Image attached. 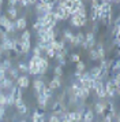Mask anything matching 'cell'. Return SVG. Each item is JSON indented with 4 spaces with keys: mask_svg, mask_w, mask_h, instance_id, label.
I'll use <instances>...</instances> for the list:
<instances>
[{
    "mask_svg": "<svg viewBox=\"0 0 120 122\" xmlns=\"http://www.w3.org/2000/svg\"><path fill=\"white\" fill-rule=\"evenodd\" d=\"M15 41L16 39H8L4 40L1 45H0V50L3 51V52H11V51H14V45H15Z\"/></svg>",
    "mask_w": 120,
    "mask_h": 122,
    "instance_id": "obj_6",
    "label": "cell"
},
{
    "mask_svg": "<svg viewBox=\"0 0 120 122\" xmlns=\"http://www.w3.org/2000/svg\"><path fill=\"white\" fill-rule=\"evenodd\" d=\"M1 56H3V51L0 50V62H1Z\"/></svg>",
    "mask_w": 120,
    "mask_h": 122,
    "instance_id": "obj_52",
    "label": "cell"
},
{
    "mask_svg": "<svg viewBox=\"0 0 120 122\" xmlns=\"http://www.w3.org/2000/svg\"><path fill=\"white\" fill-rule=\"evenodd\" d=\"M96 51H97L98 56H100V61L105 59V48H104V44H102V43H98V44H97V48H96Z\"/></svg>",
    "mask_w": 120,
    "mask_h": 122,
    "instance_id": "obj_24",
    "label": "cell"
},
{
    "mask_svg": "<svg viewBox=\"0 0 120 122\" xmlns=\"http://www.w3.org/2000/svg\"><path fill=\"white\" fill-rule=\"evenodd\" d=\"M119 73H120V61L119 59H116L115 63L112 65V67L109 69V74L113 76V74H119Z\"/></svg>",
    "mask_w": 120,
    "mask_h": 122,
    "instance_id": "obj_20",
    "label": "cell"
},
{
    "mask_svg": "<svg viewBox=\"0 0 120 122\" xmlns=\"http://www.w3.org/2000/svg\"><path fill=\"white\" fill-rule=\"evenodd\" d=\"M29 85H30V80H29V77H27L26 74H22V76L18 77V80H16V86L19 89L27 88Z\"/></svg>",
    "mask_w": 120,
    "mask_h": 122,
    "instance_id": "obj_9",
    "label": "cell"
},
{
    "mask_svg": "<svg viewBox=\"0 0 120 122\" xmlns=\"http://www.w3.org/2000/svg\"><path fill=\"white\" fill-rule=\"evenodd\" d=\"M72 37H74V33L71 32L70 29H65V30H63V41L64 43H70L71 40H72Z\"/></svg>",
    "mask_w": 120,
    "mask_h": 122,
    "instance_id": "obj_23",
    "label": "cell"
},
{
    "mask_svg": "<svg viewBox=\"0 0 120 122\" xmlns=\"http://www.w3.org/2000/svg\"><path fill=\"white\" fill-rule=\"evenodd\" d=\"M82 3H83L82 0H72V7H71V10H70L71 15H76V12L79 10V6H81Z\"/></svg>",
    "mask_w": 120,
    "mask_h": 122,
    "instance_id": "obj_19",
    "label": "cell"
},
{
    "mask_svg": "<svg viewBox=\"0 0 120 122\" xmlns=\"http://www.w3.org/2000/svg\"><path fill=\"white\" fill-rule=\"evenodd\" d=\"M19 41L21 43H23V41H29V40H32V33H30V30H23L22 32V34H21V37H19Z\"/></svg>",
    "mask_w": 120,
    "mask_h": 122,
    "instance_id": "obj_26",
    "label": "cell"
},
{
    "mask_svg": "<svg viewBox=\"0 0 120 122\" xmlns=\"http://www.w3.org/2000/svg\"><path fill=\"white\" fill-rule=\"evenodd\" d=\"M5 77H7V71H5L4 69L0 66V81H3Z\"/></svg>",
    "mask_w": 120,
    "mask_h": 122,
    "instance_id": "obj_46",
    "label": "cell"
},
{
    "mask_svg": "<svg viewBox=\"0 0 120 122\" xmlns=\"http://www.w3.org/2000/svg\"><path fill=\"white\" fill-rule=\"evenodd\" d=\"M18 0H8V8H16Z\"/></svg>",
    "mask_w": 120,
    "mask_h": 122,
    "instance_id": "obj_47",
    "label": "cell"
},
{
    "mask_svg": "<svg viewBox=\"0 0 120 122\" xmlns=\"http://www.w3.org/2000/svg\"><path fill=\"white\" fill-rule=\"evenodd\" d=\"M36 11H37V17H42L44 14H48V12H52L55 10V1H49V0H41V1H37L36 3Z\"/></svg>",
    "mask_w": 120,
    "mask_h": 122,
    "instance_id": "obj_1",
    "label": "cell"
},
{
    "mask_svg": "<svg viewBox=\"0 0 120 122\" xmlns=\"http://www.w3.org/2000/svg\"><path fill=\"white\" fill-rule=\"evenodd\" d=\"M19 122H27L26 119H22V121H19Z\"/></svg>",
    "mask_w": 120,
    "mask_h": 122,
    "instance_id": "obj_54",
    "label": "cell"
},
{
    "mask_svg": "<svg viewBox=\"0 0 120 122\" xmlns=\"http://www.w3.org/2000/svg\"><path fill=\"white\" fill-rule=\"evenodd\" d=\"M93 91L96 92V96H97L100 100H104L106 97V92H105V89H104V81H101V80H96V81H94Z\"/></svg>",
    "mask_w": 120,
    "mask_h": 122,
    "instance_id": "obj_3",
    "label": "cell"
},
{
    "mask_svg": "<svg viewBox=\"0 0 120 122\" xmlns=\"http://www.w3.org/2000/svg\"><path fill=\"white\" fill-rule=\"evenodd\" d=\"M70 19H71V25L75 26V28H83L87 22L86 18H82V17H79V15H71Z\"/></svg>",
    "mask_w": 120,
    "mask_h": 122,
    "instance_id": "obj_7",
    "label": "cell"
},
{
    "mask_svg": "<svg viewBox=\"0 0 120 122\" xmlns=\"http://www.w3.org/2000/svg\"><path fill=\"white\" fill-rule=\"evenodd\" d=\"M16 17H18V10H16V8H8V10H7V18H8L10 21L16 19Z\"/></svg>",
    "mask_w": 120,
    "mask_h": 122,
    "instance_id": "obj_29",
    "label": "cell"
},
{
    "mask_svg": "<svg viewBox=\"0 0 120 122\" xmlns=\"http://www.w3.org/2000/svg\"><path fill=\"white\" fill-rule=\"evenodd\" d=\"M55 55H56V52H55L53 50H46L45 51V58H46V59H52V58H53L55 59Z\"/></svg>",
    "mask_w": 120,
    "mask_h": 122,
    "instance_id": "obj_42",
    "label": "cell"
},
{
    "mask_svg": "<svg viewBox=\"0 0 120 122\" xmlns=\"http://www.w3.org/2000/svg\"><path fill=\"white\" fill-rule=\"evenodd\" d=\"M15 30H16L15 22H12V21H11V22L8 23V26H7V28L4 29V32H5V33H7V34H8V33H14Z\"/></svg>",
    "mask_w": 120,
    "mask_h": 122,
    "instance_id": "obj_32",
    "label": "cell"
},
{
    "mask_svg": "<svg viewBox=\"0 0 120 122\" xmlns=\"http://www.w3.org/2000/svg\"><path fill=\"white\" fill-rule=\"evenodd\" d=\"M15 26H16V30H26L27 28V21H26V18H18L16 19V22H15Z\"/></svg>",
    "mask_w": 120,
    "mask_h": 122,
    "instance_id": "obj_16",
    "label": "cell"
},
{
    "mask_svg": "<svg viewBox=\"0 0 120 122\" xmlns=\"http://www.w3.org/2000/svg\"><path fill=\"white\" fill-rule=\"evenodd\" d=\"M44 85H45V82H44L41 78H38V80H34L33 81V91H36L37 92V95L41 92V89L44 88Z\"/></svg>",
    "mask_w": 120,
    "mask_h": 122,
    "instance_id": "obj_17",
    "label": "cell"
},
{
    "mask_svg": "<svg viewBox=\"0 0 120 122\" xmlns=\"http://www.w3.org/2000/svg\"><path fill=\"white\" fill-rule=\"evenodd\" d=\"M10 22H11V21L7 18V15H1V17H0V28L3 29V30L8 26V23H10Z\"/></svg>",
    "mask_w": 120,
    "mask_h": 122,
    "instance_id": "obj_30",
    "label": "cell"
},
{
    "mask_svg": "<svg viewBox=\"0 0 120 122\" xmlns=\"http://www.w3.org/2000/svg\"><path fill=\"white\" fill-rule=\"evenodd\" d=\"M53 74H55V77H61L63 76V67L61 66H55V69H53Z\"/></svg>",
    "mask_w": 120,
    "mask_h": 122,
    "instance_id": "obj_35",
    "label": "cell"
},
{
    "mask_svg": "<svg viewBox=\"0 0 120 122\" xmlns=\"http://www.w3.org/2000/svg\"><path fill=\"white\" fill-rule=\"evenodd\" d=\"M48 122H60V117H56V115H51L49 117Z\"/></svg>",
    "mask_w": 120,
    "mask_h": 122,
    "instance_id": "obj_48",
    "label": "cell"
},
{
    "mask_svg": "<svg viewBox=\"0 0 120 122\" xmlns=\"http://www.w3.org/2000/svg\"><path fill=\"white\" fill-rule=\"evenodd\" d=\"M38 67H40V76L46 74V71H48V67H49V61L44 55L41 56V59H40V62H38Z\"/></svg>",
    "mask_w": 120,
    "mask_h": 122,
    "instance_id": "obj_10",
    "label": "cell"
},
{
    "mask_svg": "<svg viewBox=\"0 0 120 122\" xmlns=\"http://www.w3.org/2000/svg\"><path fill=\"white\" fill-rule=\"evenodd\" d=\"M104 89H105V92H106V97H113L116 95L120 93V88H116L115 86V84L112 82V80L109 78L106 82H104Z\"/></svg>",
    "mask_w": 120,
    "mask_h": 122,
    "instance_id": "obj_2",
    "label": "cell"
},
{
    "mask_svg": "<svg viewBox=\"0 0 120 122\" xmlns=\"http://www.w3.org/2000/svg\"><path fill=\"white\" fill-rule=\"evenodd\" d=\"M75 40L78 41V44L81 45L83 41H85V33L83 32H78V33L75 34Z\"/></svg>",
    "mask_w": 120,
    "mask_h": 122,
    "instance_id": "obj_34",
    "label": "cell"
},
{
    "mask_svg": "<svg viewBox=\"0 0 120 122\" xmlns=\"http://www.w3.org/2000/svg\"><path fill=\"white\" fill-rule=\"evenodd\" d=\"M60 122H70V121H67V119H60Z\"/></svg>",
    "mask_w": 120,
    "mask_h": 122,
    "instance_id": "obj_53",
    "label": "cell"
},
{
    "mask_svg": "<svg viewBox=\"0 0 120 122\" xmlns=\"http://www.w3.org/2000/svg\"><path fill=\"white\" fill-rule=\"evenodd\" d=\"M89 76H90V78L92 80H100V77H101V69L98 66H94L90 69V71H89Z\"/></svg>",
    "mask_w": 120,
    "mask_h": 122,
    "instance_id": "obj_14",
    "label": "cell"
},
{
    "mask_svg": "<svg viewBox=\"0 0 120 122\" xmlns=\"http://www.w3.org/2000/svg\"><path fill=\"white\" fill-rule=\"evenodd\" d=\"M0 106L1 107H5L7 106V97H5L4 92H0Z\"/></svg>",
    "mask_w": 120,
    "mask_h": 122,
    "instance_id": "obj_40",
    "label": "cell"
},
{
    "mask_svg": "<svg viewBox=\"0 0 120 122\" xmlns=\"http://www.w3.org/2000/svg\"><path fill=\"white\" fill-rule=\"evenodd\" d=\"M7 39H8V34L5 33L3 29H1V32H0V41L3 43V41H4V40H7Z\"/></svg>",
    "mask_w": 120,
    "mask_h": 122,
    "instance_id": "obj_45",
    "label": "cell"
},
{
    "mask_svg": "<svg viewBox=\"0 0 120 122\" xmlns=\"http://www.w3.org/2000/svg\"><path fill=\"white\" fill-rule=\"evenodd\" d=\"M0 32H1V28H0Z\"/></svg>",
    "mask_w": 120,
    "mask_h": 122,
    "instance_id": "obj_56",
    "label": "cell"
},
{
    "mask_svg": "<svg viewBox=\"0 0 120 122\" xmlns=\"http://www.w3.org/2000/svg\"><path fill=\"white\" fill-rule=\"evenodd\" d=\"M40 93L42 95V96H45L46 99H51V97L53 96V91H52V89H51L48 85L45 84V85H44V88L41 89V92H40ZM40 93H38V95H40Z\"/></svg>",
    "mask_w": 120,
    "mask_h": 122,
    "instance_id": "obj_18",
    "label": "cell"
},
{
    "mask_svg": "<svg viewBox=\"0 0 120 122\" xmlns=\"http://www.w3.org/2000/svg\"><path fill=\"white\" fill-rule=\"evenodd\" d=\"M115 25H120V17H117L115 19Z\"/></svg>",
    "mask_w": 120,
    "mask_h": 122,
    "instance_id": "obj_51",
    "label": "cell"
},
{
    "mask_svg": "<svg viewBox=\"0 0 120 122\" xmlns=\"http://www.w3.org/2000/svg\"><path fill=\"white\" fill-rule=\"evenodd\" d=\"M94 121V111L90 107H86L83 111V117H82V122H93Z\"/></svg>",
    "mask_w": 120,
    "mask_h": 122,
    "instance_id": "obj_11",
    "label": "cell"
},
{
    "mask_svg": "<svg viewBox=\"0 0 120 122\" xmlns=\"http://www.w3.org/2000/svg\"><path fill=\"white\" fill-rule=\"evenodd\" d=\"M67 111V107L64 106V103H61V102H53V104H52V112H53V115L59 117L61 115L63 112Z\"/></svg>",
    "mask_w": 120,
    "mask_h": 122,
    "instance_id": "obj_5",
    "label": "cell"
},
{
    "mask_svg": "<svg viewBox=\"0 0 120 122\" xmlns=\"http://www.w3.org/2000/svg\"><path fill=\"white\" fill-rule=\"evenodd\" d=\"M12 88V80L8 77H5L3 81H0V91L3 92V91H5V89H11Z\"/></svg>",
    "mask_w": 120,
    "mask_h": 122,
    "instance_id": "obj_15",
    "label": "cell"
},
{
    "mask_svg": "<svg viewBox=\"0 0 120 122\" xmlns=\"http://www.w3.org/2000/svg\"><path fill=\"white\" fill-rule=\"evenodd\" d=\"M18 71H21L22 74H25V73H29V69H27V63H25V62H19V63H18Z\"/></svg>",
    "mask_w": 120,
    "mask_h": 122,
    "instance_id": "obj_31",
    "label": "cell"
},
{
    "mask_svg": "<svg viewBox=\"0 0 120 122\" xmlns=\"http://www.w3.org/2000/svg\"><path fill=\"white\" fill-rule=\"evenodd\" d=\"M32 52H33L32 56H36V58H41L42 56V52H41V50L38 47H32Z\"/></svg>",
    "mask_w": 120,
    "mask_h": 122,
    "instance_id": "obj_36",
    "label": "cell"
},
{
    "mask_svg": "<svg viewBox=\"0 0 120 122\" xmlns=\"http://www.w3.org/2000/svg\"><path fill=\"white\" fill-rule=\"evenodd\" d=\"M42 18L41 17H37L36 18V21H34V22H33V30H36V32H38V30H40V29L42 28Z\"/></svg>",
    "mask_w": 120,
    "mask_h": 122,
    "instance_id": "obj_28",
    "label": "cell"
},
{
    "mask_svg": "<svg viewBox=\"0 0 120 122\" xmlns=\"http://www.w3.org/2000/svg\"><path fill=\"white\" fill-rule=\"evenodd\" d=\"M16 110H18V112H19L21 115H26V114H27V106L25 104V103H23V104L19 106V107H18Z\"/></svg>",
    "mask_w": 120,
    "mask_h": 122,
    "instance_id": "obj_39",
    "label": "cell"
},
{
    "mask_svg": "<svg viewBox=\"0 0 120 122\" xmlns=\"http://www.w3.org/2000/svg\"><path fill=\"white\" fill-rule=\"evenodd\" d=\"M18 4H19L22 8H25V7H27V0H19V1H18Z\"/></svg>",
    "mask_w": 120,
    "mask_h": 122,
    "instance_id": "obj_50",
    "label": "cell"
},
{
    "mask_svg": "<svg viewBox=\"0 0 120 122\" xmlns=\"http://www.w3.org/2000/svg\"><path fill=\"white\" fill-rule=\"evenodd\" d=\"M0 66L3 67V69H4L5 71H7V70H10L11 67H12V62H11V58H10V59H7V58H4L3 61L0 62Z\"/></svg>",
    "mask_w": 120,
    "mask_h": 122,
    "instance_id": "obj_27",
    "label": "cell"
},
{
    "mask_svg": "<svg viewBox=\"0 0 120 122\" xmlns=\"http://www.w3.org/2000/svg\"><path fill=\"white\" fill-rule=\"evenodd\" d=\"M75 65H76L75 70H78V71H81V73H83V71H85V69H86V65H85V62L79 61L78 63H75Z\"/></svg>",
    "mask_w": 120,
    "mask_h": 122,
    "instance_id": "obj_37",
    "label": "cell"
},
{
    "mask_svg": "<svg viewBox=\"0 0 120 122\" xmlns=\"http://www.w3.org/2000/svg\"><path fill=\"white\" fill-rule=\"evenodd\" d=\"M21 44H22V54H29V52L32 51V40L23 41Z\"/></svg>",
    "mask_w": 120,
    "mask_h": 122,
    "instance_id": "obj_25",
    "label": "cell"
},
{
    "mask_svg": "<svg viewBox=\"0 0 120 122\" xmlns=\"http://www.w3.org/2000/svg\"><path fill=\"white\" fill-rule=\"evenodd\" d=\"M14 52H16V54H22V44L21 41L16 39L15 41V45H14Z\"/></svg>",
    "mask_w": 120,
    "mask_h": 122,
    "instance_id": "obj_38",
    "label": "cell"
},
{
    "mask_svg": "<svg viewBox=\"0 0 120 122\" xmlns=\"http://www.w3.org/2000/svg\"><path fill=\"white\" fill-rule=\"evenodd\" d=\"M7 77L11 78V80H18L19 77V71H18V69H14V67H11L10 70H7Z\"/></svg>",
    "mask_w": 120,
    "mask_h": 122,
    "instance_id": "obj_22",
    "label": "cell"
},
{
    "mask_svg": "<svg viewBox=\"0 0 120 122\" xmlns=\"http://www.w3.org/2000/svg\"><path fill=\"white\" fill-rule=\"evenodd\" d=\"M5 97H7V106H14V99H12L11 93H7Z\"/></svg>",
    "mask_w": 120,
    "mask_h": 122,
    "instance_id": "obj_44",
    "label": "cell"
},
{
    "mask_svg": "<svg viewBox=\"0 0 120 122\" xmlns=\"http://www.w3.org/2000/svg\"><path fill=\"white\" fill-rule=\"evenodd\" d=\"M48 86L52 91H56V89H59L60 86H61V77H53L51 81H49Z\"/></svg>",
    "mask_w": 120,
    "mask_h": 122,
    "instance_id": "obj_13",
    "label": "cell"
},
{
    "mask_svg": "<svg viewBox=\"0 0 120 122\" xmlns=\"http://www.w3.org/2000/svg\"><path fill=\"white\" fill-rule=\"evenodd\" d=\"M112 36L113 37H120V25H115L113 30H112Z\"/></svg>",
    "mask_w": 120,
    "mask_h": 122,
    "instance_id": "obj_41",
    "label": "cell"
},
{
    "mask_svg": "<svg viewBox=\"0 0 120 122\" xmlns=\"http://www.w3.org/2000/svg\"><path fill=\"white\" fill-rule=\"evenodd\" d=\"M41 18H42V23H44V25H48L49 28H53L55 29V26H56L57 21H56V18H55L53 11L48 12V14H44Z\"/></svg>",
    "mask_w": 120,
    "mask_h": 122,
    "instance_id": "obj_4",
    "label": "cell"
},
{
    "mask_svg": "<svg viewBox=\"0 0 120 122\" xmlns=\"http://www.w3.org/2000/svg\"><path fill=\"white\" fill-rule=\"evenodd\" d=\"M10 93L12 96V99H14V103L22 99V89H19L16 85H12V88L10 89Z\"/></svg>",
    "mask_w": 120,
    "mask_h": 122,
    "instance_id": "obj_12",
    "label": "cell"
},
{
    "mask_svg": "<svg viewBox=\"0 0 120 122\" xmlns=\"http://www.w3.org/2000/svg\"><path fill=\"white\" fill-rule=\"evenodd\" d=\"M0 92H1V91H0Z\"/></svg>",
    "mask_w": 120,
    "mask_h": 122,
    "instance_id": "obj_57",
    "label": "cell"
},
{
    "mask_svg": "<svg viewBox=\"0 0 120 122\" xmlns=\"http://www.w3.org/2000/svg\"><path fill=\"white\" fill-rule=\"evenodd\" d=\"M112 43H113V45L116 48H119L120 47V37H113V41Z\"/></svg>",
    "mask_w": 120,
    "mask_h": 122,
    "instance_id": "obj_49",
    "label": "cell"
},
{
    "mask_svg": "<svg viewBox=\"0 0 120 122\" xmlns=\"http://www.w3.org/2000/svg\"><path fill=\"white\" fill-rule=\"evenodd\" d=\"M48 100L45 96H42V95L40 93L37 95V102H38V107H41V108H44L45 110V107H46V104H48Z\"/></svg>",
    "mask_w": 120,
    "mask_h": 122,
    "instance_id": "obj_21",
    "label": "cell"
},
{
    "mask_svg": "<svg viewBox=\"0 0 120 122\" xmlns=\"http://www.w3.org/2000/svg\"><path fill=\"white\" fill-rule=\"evenodd\" d=\"M94 114H97L98 117H102L105 114V111H106V102L102 100V102H97L96 104H94Z\"/></svg>",
    "mask_w": 120,
    "mask_h": 122,
    "instance_id": "obj_8",
    "label": "cell"
},
{
    "mask_svg": "<svg viewBox=\"0 0 120 122\" xmlns=\"http://www.w3.org/2000/svg\"><path fill=\"white\" fill-rule=\"evenodd\" d=\"M70 61L74 62V63H78V62L81 61V55H79V54H72V55L70 56Z\"/></svg>",
    "mask_w": 120,
    "mask_h": 122,
    "instance_id": "obj_43",
    "label": "cell"
},
{
    "mask_svg": "<svg viewBox=\"0 0 120 122\" xmlns=\"http://www.w3.org/2000/svg\"><path fill=\"white\" fill-rule=\"evenodd\" d=\"M89 54H90V59L94 62H97L100 61V56H98L97 54V51H96V48H93V50H89Z\"/></svg>",
    "mask_w": 120,
    "mask_h": 122,
    "instance_id": "obj_33",
    "label": "cell"
},
{
    "mask_svg": "<svg viewBox=\"0 0 120 122\" xmlns=\"http://www.w3.org/2000/svg\"><path fill=\"white\" fill-rule=\"evenodd\" d=\"M97 122H104V121H102V119H98V121H97Z\"/></svg>",
    "mask_w": 120,
    "mask_h": 122,
    "instance_id": "obj_55",
    "label": "cell"
}]
</instances>
